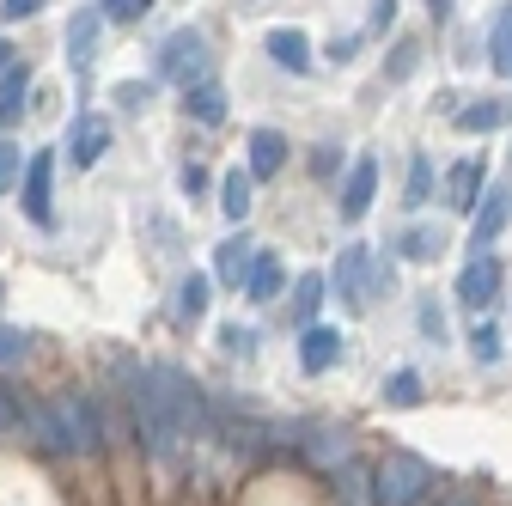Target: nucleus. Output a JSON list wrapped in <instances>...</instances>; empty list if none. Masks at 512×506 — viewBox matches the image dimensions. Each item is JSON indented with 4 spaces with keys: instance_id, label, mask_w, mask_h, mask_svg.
Here are the masks:
<instances>
[{
    "instance_id": "obj_35",
    "label": "nucleus",
    "mask_w": 512,
    "mask_h": 506,
    "mask_svg": "<svg viewBox=\"0 0 512 506\" xmlns=\"http://www.w3.org/2000/svg\"><path fill=\"white\" fill-rule=\"evenodd\" d=\"M421 330H427V336H433V342H445V311H439V305H433V299H427V305H421Z\"/></svg>"
},
{
    "instance_id": "obj_33",
    "label": "nucleus",
    "mask_w": 512,
    "mask_h": 506,
    "mask_svg": "<svg viewBox=\"0 0 512 506\" xmlns=\"http://www.w3.org/2000/svg\"><path fill=\"white\" fill-rule=\"evenodd\" d=\"M220 348H232V354H250V348H256V336H250V330H238V324H226V330H220Z\"/></svg>"
},
{
    "instance_id": "obj_25",
    "label": "nucleus",
    "mask_w": 512,
    "mask_h": 506,
    "mask_svg": "<svg viewBox=\"0 0 512 506\" xmlns=\"http://www.w3.org/2000/svg\"><path fill=\"white\" fill-rule=\"evenodd\" d=\"M403 202H409V208H427V202H433V159H427V153H415V159H409Z\"/></svg>"
},
{
    "instance_id": "obj_6",
    "label": "nucleus",
    "mask_w": 512,
    "mask_h": 506,
    "mask_svg": "<svg viewBox=\"0 0 512 506\" xmlns=\"http://www.w3.org/2000/svg\"><path fill=\"white\" fill-rule=\"evenodd\" d=\"M330 287H336V293H342V305H354V311L372 299V250H366V244H342Z\"/></svg>"
},
{
    "instance_id": "obj_1",
    "label": "nucleus",
    "mask_w": 512,
    "mask_h": 506,
    "mask_svg": "<svg viewBox=\"0 0 512 506\" xmlns=\"http://www.w3.org/2000/svg\"><path fill=\"white\" fill-rule=\"evenodd\" d=\"M128 403H135V433H141L147 458L171 464V458H177V446L189 439V427L177 421V409H171V397H165V385H159V366H147V372L135 378V391H128Z\"/></svg>"
},
{
    "instance_id": "obj_37",
    "label": "nucleus",
    "mask_w": 512,
    "mask_h": 506,
    "mask_svg": "<svg viewBox=\"0 0 512 506\" xmlns=\"http://www.w3.org/2000/svg\"><path fill=\"white\" fill-rule=\"evenodd\" d=\"M397 25V0H372V31H391Z\"/></svg>"
},
{
    "instance_id": "obj_17",
    "label": "nucleus",
    "mask_w": 512,
    "mask_h": 506,
    "mask_svg": "<svg viewBox=\"0 0 512 506\" xmlns=\"http://www.w3.org/2000/svg\"><path fill=\"white\" fill-rule=\"evenodd\" d=\"M269 55L281 61L287 74H305V68H311V43H305V31H293V25L269 31Z\"/></svg>"
},
{
    "instance_id": "obj_41",
    "label": "nucleus",
    "mask_w": 512,
    "mask_h": 506,
    "mask_svg": "<svg viewBox=\"0 0 512 506\" xmlns=\"http://www.w3.org/2000/svg\"><path fill=\"white\" fill-rule=\"evenodd\" d=\"M439 506H482V500H470V494H445Z\"/></svg>"
},
{
    "instance_id": "obj_21",
    "label": "nucleus",
    "mask_w": 512,
    "mask_h": 506,
    "mask_svg": "<svg viewBox=\"0 0 512 506\" xmlns=\"http://www.w3.org/2000/svg\"><path fill=\"white\" fill-rule=\"evenodd\" d=\"M421 372L415 366H397L391 378H384V403H391V409H421Z\"/></svg>"
},
{
    "instance_id": "obj_7",
    "label": "nucleus",
    "mask_w": 512,
    "mask_h": 506,
    "mask_svg": "<svg viewBox=\"0 0 512 506\" xmlns=\"http://www.w3.org/2000/svg\"><path fill=\"white\" fill-rule=\"evenodd\" d=\"M512 226V189H488L482 196V208L470 214V250L482 257L488 244H500V232Z\"/></svg>"
},
{
    "instance_id": "obj_18",
    "label": "nucleus",
    "mask_w": 512,
    "mask_h": 506,
    "mask_svg": "<svg viewBox=\"0 0 512 506\" xmlns=\"http://www.w3.org/2000/svg\"><path fill=\"white\" fill-rule=\"evenodd\" d=\"M98 25H104V13H74L68 19V61H74V68H86V61H92V49H98Z\"/></svg>"
},
{
    "instance_id": "obj_36",
    "label": "nucleus",
    "mask_w": 512,
    "mask_h": 506,
    "mask_svg": "<svg viewBox=\"0 0 512 506\" xmlns=\"http://www.w3.org/2000/svg\"><path fill=\"white\" fill-rule=\"evenodd\" d=\"M116 104H122V110H141V104H147V86H135V80H122V86H116Z\"/></svg>"
},
{
    "instance_id": "obj_16",
    "label": "nucleus",
    "mask_w": 512,
    "mask_h": 506,
    "mask_svg": "<svg viewBox=\"0 0 512 506\" xmlns=\"http://www.w3.org/2000/svg\"><path fill=\"white\" fill-rule=\"evenodd\" d=\"M25 92H31V68L13 61V68L0 74V129H13V122L25 116Z\"/></svg>"
},
{
    "instance_id": "obj_8",
    "label": "nucleus",
    "mask_w": 512,
    "mask_h": 506,
    "mask_svg": "<svg viewBox=\"0 0 512 506\" xmlns=\"http://www.w3.org/2000/svg\"><path fill=\"white\" fill-rule=\"evenodd\" d=\"M494 299H500V263L482 250V257H470V263H464V275H458V305L488 311Z\"/></svg>"
},
{
    "instance_id": "obj_38",
    "label": "nucleus",
    "mask_w": 512,
    "mask_h": 506,
    "mask_svg": "<svg viewBox=\"0 0 512 506\" xmlns=\"http://www.w3.org/2000/svg\"><path fill=\"white\" fill-rule=\"evenodd\" d=\"M43 0H0V19H31Z\"/></svg>"
},
{
    "instance_id": "obj_34",
    "label": "nucleus",
    "mask_w": 512,
    "mask_h": 506,
    "mask_svg": "<svg viewBox=\"0 0 512 506\" xmlns=\"http://www.w3.org/2000/svg\"><path fill=\"white\" fill-rule=\"evenodd\" d=\"M391 287H397V263L372 257V293H391Z\"/></svg>"
},
{
    "instance_id": "obj_29",
    "label": "nucleus",
    "mask_w": 512,
    "mask_h": 506,
    "mask_svg": "<svg viewBox=\"0 0 512 506\" xmlns=\"http://www.w3.org/2000/svg\"><path fill=\"white\" fill-rule=\"evenodd\" d=\"M464 342H470V354H476V366H494V360H500V330H494L488 318H482V324H476V330H470Z\"/></svg>"
},
{
    "instance_id": "obj_10",
    "label": "nucleus",
    "mask_w": 512,
    "mask_h": 506,
    "mask_svg": "<svg viewBox=\"0 0 512 506\" xmlns=\"http://www.w3.org/2000/svg\"><path fill=\"white\" fill-rule=\"evenodd\" d=\"M372 196H378V159L360 153V159L348 165V177H342V220H360V214L372 208Z\"/></svg>"
},
{
    "instance_id": "obj_39",
    "label": "nucleus",
    "mask_w": 512,
    "mask_h": 506,
    "mask_svg": "<svg viewBox=\"0 0 512 506\" xmlns=\"http://www.w3.org/2000/svg\"><path fill=\"white\" fill-rule=\"evenodd\" d=\"M7 427H19V409H13V391L0 385V433H7Z\"/></svg>"
},
{
    "instance_id": "obj_14",
    "label": "nucleus",
    "mask_w": 512,
    "mask_h": 506,
    "mask_svg": "<svg viewBox=\"0 0 512 506\" xmlns=\"http://www.w3.org/2000/svg\"><path fill=\"white\" fill-rule=\"evenodd\" d=\"M68 153H74V165H98L110 153V122L104 116H80L74 135H68Z\"/></svg>"
},
{
    "instance_id": "obj_11",
    "label": "nucleus",
    "mask_w": 512,
    "mask_h": 506,
    "mask_svg": "<svg viewBox=\"0 0 512 506\" xmlns=\"http://www.w3.org/2000/svg\"><path fill=\"white\" fill-rule=\"evenodd\" d=\"M336 360H342V330L305 324V336H299V366H305V372H330Z\"/></svg>"
},
{
    "instance_id": "obj_2",
    "label": "nucleus",
    "mask_w": 512,
    "mask_h": 506,
    "mask_svg": "<svg viewBox=\"0 0 512 506\" xmlns=\"http://www.w3.org/2000/svg\"><path fill=\"white\" fill-rule=\"evenodd\" d=\"M37 433H49V452H98L104 446V421H98V403L86 391H61L43 409Z\"/></svg>"
},
{
    "instance_id": "obj_12",
    "label": "nucleus",
    "mask_w": 512,
    "mask_h": 506,
    "mask_svg": "<svg viewBox=\"0 0 512 506\" xmlns=\"http://www.w3.org/2000/svg\"><path fill=\"white\" fill-rule=\"evenodd\" d=\"M256 257L263 250H250V238L238 232V238H226L220 250H214V275H220V287H244L250 281V269H256Z\"/></svg>"
},
{
    "instance_id": "obj_3",
    "label": "nucleus",
    "mask_w": 512,
    "mask_h": 506,
    "mask_svg": "<svg viewBox=\"0 0 512 506\" xmlns=\"http://www.w3.org/2000/svg\"><path fill=\"white\" fill-rule=\"evenodd\" d=\"M372 500L378 506H427L433 500V464L415 452H384L372 470Z\"/></svg>"
},
{
    "instance_id": "obj_20",
    "label": "nucleus",
    "mask_w": 512,
    "mask_h": 506,
    "mask_svg": "<svg viewBox=\"0 0 512 506\" xmlns=\"http://www.w3.org/2000/svg\"><path fill=\"white\" fill-rule=\"evenodd\" d=\"M445 250V238H439V226H409L403 238H397V257L403 263H433Z\"/></svg>"
},
{
    "instance_id": "obj_23",
    "label": "nucleus",
    "mask_w": 512,
    "mask_h": 506,
    "mask_svg": "<svg viewBox=\"0 0 512 506\" xmlns=\"http://www.w3.org/2000/svg\"><path fill=\"white\" fill-rule=\"evenodd\" d=\"M324 299H330V275H299V281H293V318L311 324Z\"/></svg>"
},
{
    "instance_id": "obj_27",
    "label": "nucleus",
    "mask_w": 512,
    "mask_h": 506,
    "mask_svg": "<svg viewBox=\"0 0 512 506\" xmlns=\"http://www.w3.org/2000/svg\"><path fill=\"white\" fill-rule=\"evenodd\" d=\"M488 61H494V74H506L512 80V7L494 19V31H488Z\"/></svg>"
},
{
    "instance_id": "obj_4",
    "label": "nucleus",
    "mask_w": 512,
    "mask_h": 506,
    "mask_svg": "<svg viewBox=\"0 0 512 506\" xmlns=\"http://www.w3.org/2000/svg\"><path fill=\"white\" fill-rule=\"evenodd\" d=\"M202 68H208V49H202L196 31H177V37L165 43V55H159V74L177 80L183 92H189V86H202Z\"/></svg>"
},
{
    "instance_id": "obj_28",
    "label": "nucleus",
    "mask_w": 512,
    "mask_h": 506,
    "mask_svg": "<svg viewBox=\"0 0 512 506\" xmlns=\"http://www.w3.org/2000/svg\"><path fill=\"white\" fill-rule=\"evenodd\" d=\"M305 452H311L317 464H348V433H342V427H336V433L324 427V433H311V446H305Z\"/></svg>"
},
{
    "instance_id": "obj_15",
    "label": "nucleus",
    "mask_w": 512,
    "mask_h": 506,
    "mask_svg": "<svg viewBox=\"0 0 512 506\" xmlns=\"http://www.w3.org/2000/svg\"><path fill=\"white\" fill-rule=\"evenodd\" d=\"M281 165H287V135L256 129V135H250V177H275Z\"/></svg>"
},
{
    "instance_id": "obj_43",
    "label": "nucleus",
    "mask_w": 512,
    "mask_h": 506,
    "mask_svg": "<svg viewBox=\"0 0 512 506\" xmlns=\"http://www.w3.org/2000/svg\"><path fill=\"white\" fill-rule=\"evenodd\" d=\"M7 68H13V49H7V43H0V74H7Z\"/></svg>"
},
{
    "instance_id": "obj_31",
    "label": "nucleus",
    "mask_w": 512,
    "mask_h": 506,
    "mask_svg": "<svg viewBox=\"0 0 512 506\" xmlns=\"http://www.w3.org/2000/svg\"><path fill=\"white\" fill-rule=\"evenodd\" d=\"M147 7H153V0H104V19H116V25H135Z\"/></svg>"
},
{
    "instance_id": "obj_42",
    "label": "nucleus",
    "mask_w": 512,
    "mask_h": 506,
    "mask_svg": "<svg viewBox=\"0 0 512 506\" xmlns=\"http://www.w3.org/2000/svg\"><path fill=\"white\" fill-rule=\"evenodd\" d=\"M427 7H433V19H452V0H427Z\"/></svg>"
},
{
    "instance_id": "obj_26",
    "label": "nucleus",
    "mask_w": 512,
    "mask_h": 506,
    "mask_svg": "<svg viewBox=\"0 0 512 506\" xmlns=\"http://www.w3.org/2000/svg\"><path fill=\"white\" fill-rule=\"evenodd\" d=\"M250 171H226V183H220V208H226V220H244L250 214Z\"/></svg>"
},
{
    "instance_id": "obj_22",
    "label": "nucleus",
    "mask_w": 512,
    "mask_h": 506,
    "mask_svg": "<svg viewBox=\"0 0 512 506\" xmlns=\"http://www.w3.org/2000/svg\"><path fill=\"white\" fill-rule=\"evenodd\" d=\"M281 263L269 257V250H263V257H256V269H250V281H244V293L256 299V305H269V299H281Z\"/></svg>"
},
{
    "instance_id": "obj_32",
    "label": "nucleus",
    "mask_w": 512,
    "mask_h": 506,
    "mask_svg": "<svg viewBox=\"0 0 512 506\" xmlns=\"http://www.w3.org/2000/svg\"><path fill=\"white\" fill-rule=\"evenodd\" d=\"M7 360H25V336L0 324V366H7Z\"/></svg>"
},
{
    "instance_id": "obj_9",
    "label": "nucleus",
    "mask_w": 512,
    "mask_h": 506,
    "mask_svg": "<svg viewBox=\"0 0 512 506\" xmlns=\"http://www.w3.org/2000/svg\"><path fill=\"white\" fill-rule=\"evenodd\" d=\"M488 196V165L482 159H458L452 171H445V202H452L458 214H476Z\"/></svg>"
},
{
    "instance_id": "obj_19",
    "label": "nucleus",
    "mask_w": 512,
    "mask_h": 506,
    "mask_svg": "<svg viewBox=\"0 0 512 506\" xmlns=\"http://www.w3.org/2000/svg\"><path fill=\"white\" fill-rule=\"evenodd\" d=\"M183 110L214 129V122H226V92H220L214 80H202V86H189V92H183Z\"/></svg>"
},
{
    "instance_id": "obj_30",
    "label": "nucleus",
    "mask_w": 512,
    "mask_h": 506,
    "mask_svg": "<svg viewBox=\"0 0 512 506\" xmlns=\"http://www.w3.org/2000/svg\"><path fill=\"white\" fill-rule=\"evenodd\" d=\"M13 183H25V153L13 141H0V189H13Z\"/></svg>"
},
{
    "instance_id": "obj_5",
    "label": "nucleus",
    "mask_w": 512,
    "mask_h": 506,
    "mask_svg": "<svg viewBox=\"0 0 512 506\" xmlns=\"http://www.w3.org/2000/svg\"><path fill=\"white\" fill-rule=\"evenodd\" d=\"M49 183H55V153L43 147V153L25 165V183H19V208H25V220H31V226H49V220H55Z\"/></svg>"
},
{
    "instance_id": "obj_24",
    "label": "nucleus",
    "mask_w": 512,
    "mask_h": 506,
    "mask_svg": "<svg viewBox=\"0 0 512 506\" xmlns=\"http://www.w3.org/2000/svg\"><path fill=\"white\" fill-rule=\"evenodd\" d=\"M202 311H208V275H183V281H177V318L196 324Z\"/></svg>"
},
{
    "instance_id": "obj_44",
    "label": "nucleus",
    "mask_w": 512,
    "mask_h": 506,
    "mask_svg": "<svg viewBox=\"0 0 512 506\" xmlns=\"http://www.w3.org/2000/svg\"><path fill=\"white\" fill-rule=\"evenodd\" d=\"M0 299H7V287H0Z\"/></svg>"
},
{
    "instance_id": "obj_40",
    "label": "nucleus",
    "mask_w": 512,
    "mask_h": 506,
    "mask_svg": "<svg viewBox=\"0 0 512 506\" xmlns=\"http://www.w3.org/2000/svg\"><path fill=\"white\" fill-rule=\"evenodd\" d=\"M183 189H189V196H202V189H208V171H202V165H183Z\"/></svg>"
},
{
    "instance_id": "obj_13",
    "label": "nucleus",
    "mask_w": 512,
    "mask_h": 506,
    "mask_svg": "<svg viewBox=\"0 0 512 506\" xmlns=\"http://www.w3.org/2000/svg\"><path fill=\"white\" fill-rule=\"evenodd\" d=\"M452 122H458L464 135H494V129H506V122H512V104L506 98H476V104H458Z\"/></svg>"
}]
</instances>
